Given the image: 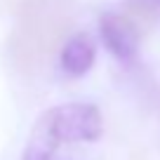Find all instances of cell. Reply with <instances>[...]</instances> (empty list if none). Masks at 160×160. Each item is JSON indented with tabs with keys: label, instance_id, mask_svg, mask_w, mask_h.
<instances>
[{
	"label": "cell",
	"instance_id": "6da1fadb",
	"mask_svg": "<svg viewBox=\"0 0 160 160\" xmlns=\"http://www.w3.org/2000/svg\"><path fill=\"white\" fill-rule=\"evenodd\" d=\"M73 26V0H28L19 10L10 50L14 66L33 75L47 66Z\"/></svg>",
	"mask_w": 160,
	"mask_h": 160
},
{
	"label": "cell",
	"instance_id": "7a4b0ae2",
	"mask_svg": "<svg viewBox=\"0 0 160 160\" xmlns=\"http://www.w3.org/2000/svg\"><path fill=\"white\" fill-rule=\"evenodd\" d=\"M57 141H94L101 134V113L92 104H64L47 111Z\"/></svg>",
	"mask_w": 160,
	"mask_h": 160
},
{
	"label": "cell",
	"instance_id": "3957f363",
	"mask_svg": "<svg viewBox=\"0 0 160 160\" xmlns=\"http://www.w3.org/2000/svg\"><path fill=\"white\" fill-rule=\"evenodd\" d=\"M101 38H104L106 47L118 57L120 61H132L137 57V47H139V26L130 19L127 14H115V12H106L99 19Z\"/></svg>",
	"mask_w": 160,
	"mask_h": 160
},
{
	"label": "cell",
	"instance_id": "277c9868",
	"mask_svg": "<svg viewBox=\"0 0 160 160\" xmlns=\"http://www.w3.org/2000/svg\"><path fill=\"white\" fill-rule=\"evenodd\" d=\"M61 71L68 75H82L94 64V42L87 33H75L61 47L59 54Z\"/></svg>",
	"mask_w": 160,
	"mask_h": 160
},
{
	"label": "cell",
	"instance_id": "5b68a950",
	"mask_svg": "<svg viewBox=\"0 0 160 160\" xmlns=\"http://www.w3.org/2000/svg\"><path fill=\"white\" fill-rule=\"evenodd\" d=\"M57 137L52 132V125H50V118L47 113L38 120L31 130V137H28V144H26V151H24V160H52L57 151Z\"/></svg>",
	"mask_w": 160,
	"mask_h": 160
},
{
	"label": "cell",
	"instance_id": "8992f818",
	"mask_svg": "<svg viewBox=\"0 0 160 160\" xmlns=\"http://www.w3.org/2000/svg\"><path fill=\"white\" fill-rule=\"evenodd\" d=\"M130 5L144 7V10H151V12H160V0H130Z\"/></svg>",
	"mask_w": 160,
	"mask_h": 160
}]
</instances>
